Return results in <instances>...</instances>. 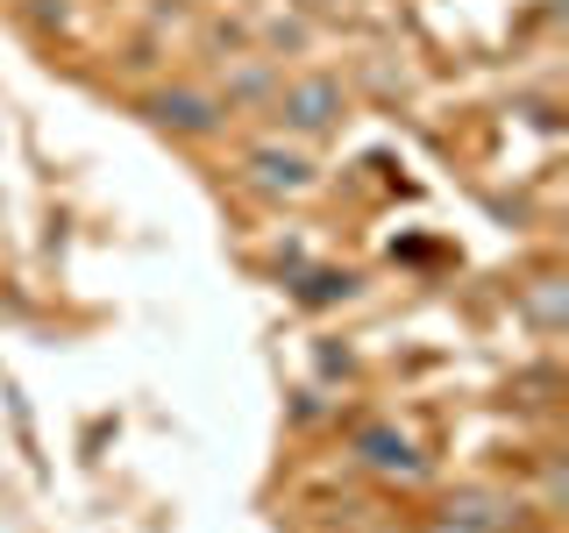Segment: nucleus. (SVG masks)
Instances as JSON below:
<instances>
[{"label":"nucleus","mask_w":569,"mask_h":533,"mask_svg":"<svg viewBox=\"0 0 569 533\" xmlns=\"http://www.w3.org/2000/svg\"><path fill=\"white\" fill-rule=\"evenodd\" d=\"M356 455H363L370 470H385V476H413V470H420L413 441L391 434V426H363V434H356Z\"/></svg>","instance_id":"7ed1b4c3"},{"label":"nucleus","mask_w":569,"mask_h":533,"mask_svg":"<svg viewBox=\"0 0 569 533\" xmlns=\"http://www.w3.org/2000/svg\"><path fill=\"white\" fill-rule=\"evenodd\" d=\"M249 171H257V185H271V192H307L313 185V164H307V157H292V150H257V157H249Z\"/></svg>","instance_id":"20e7f679"},{"label":"nucleus","mask_w":569,"mask_h":533,"mask_svg":"<svg viewBox=\"0 0 569 533\" xmlns=\"http://www.w3.org/2000/svg\"><path fill=\"white\" fill-rule=\"evenodd\" d=\"M278 114L292 121V129L320 135V129H335V114H342V86H335V79H299V86H284Z\"/></svg>","instance_id":"f257e3e1"},{"label":"nucleus","mask_w":569,"mask_h":533,"mask_svg":"<svg viewBox=\"0 0 569 533\" xmlns=\"http://www.w3.org/2000/svg\"><path fill=\"white\" fill-rule=\"evenodd\" d=\"M435 533H477V526H456V520H441V526H435Z\"/></svg>","instance_id":"0eeeda50"},{"label":"nucleus","mask_w":569,"mask_h":533,"mask_svg":"<svg viewBox=\"0 0 569 533\" xmlns=\"http://www.w3.org/2000/svg\"><path fill=\"white\" fill-rule=\"evenodd\" d=\"M527 313L541 320V328H562V278H541L533 284V299H527Z\"/></svg>","instance_id":"39448f33"},{"label":"nucleus","mask_w":569,"mask_h":533,"mask_svg":"<svg viewBox=\"0 0 569 533\" xmlns=\"http://www.w3.org/2000/svg\"><path fill=\"white\" fill-rule=\"evenodd\" d=\"M150 121H164V129H178V135H207L213 121H221V107H213L207 93H186V86H178V93L150 100Z\"/></svg>","instance_id":"f03ea898"},{"label":"nucleus","mask_w":569,"mask_h":533,"mask_svg":"<svg viewBox=\"0 0 569 533\" xmlns=\"http://www.w3.org/2000/svg\"><path fill=\"white\" fill-rule=\"evenodd\" d=\"M335 292H349V278H313V292H307V299H313V306H328Z\"/></svg>","instance_id":"423d86ee"}]
</instances>
